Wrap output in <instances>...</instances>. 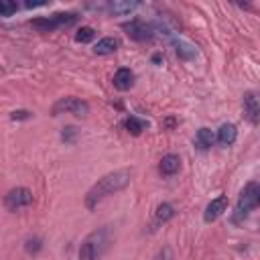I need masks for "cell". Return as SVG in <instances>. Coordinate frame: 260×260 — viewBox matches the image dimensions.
<instances>
[{"label":"cell","instance_id":"obj_26","mask_svg":"<svg viewBox=\"0 0 260 260\" xmlns=\"http://www.w3.org/2000/svg\"><path fill=\"white\" fill-rule=\"evenodd\" d=\"M47 2L41 0V2H32V0H26V8H37V6H45Z\"/></svg>","mask_w":260,"mask_h":260},{"label":"cell","instance_id":"obj_1","mask_svg":"<svg viewBox=\"0 0 260 260\" xmlns=\"http://www.w3.org/2000/svg\"><path fill=\"white\" fill-rule=\"evenodd\" d=\"M130 183V173L126 169H120V171H112L108 175H104L102 179H98V183L85 193V207L87 209H93L100 201H104L106 197L126 189Z\"/></svg>","mask_w":260,"mask_h":260},{"label":"cell","instance_id":"obj_17","mask_svg":"<svg viewBox=\"0 0 260 260\" xmlns=\"http://www.w3.org/2000/svg\"><path fill=\"white\" fill-rule=\"evenodd\" d=\"M124 128H126V132H130L132 136H138V134H142V130L146 128V122L140 120V118H136V116H128V118L124 120Z\"/></svg>","mask_w":260,"mask_h":260},{"label":"cell","instance_id":"obj_22","mask_svg":"<svg viewBox=\"0 0 260 260\" xmlns=\"http://www.w3.org/2000/svg\"><path fill=\"white\" fill-rule=\"evenodd\" d=\"M18 10V4L12 0H0V16H10Z\"/></svg>","mask_w":260,"mask_h":260},{"label":"cell","instance_id":"obj_7","mask_svg":"<svg viewBox=\"0 0 260 260\" xmlns=\"http://www.w3.org/2000/svg\"><path fill=\"white\" fill-rule=\"evenodd\" d=\"M225 209H228V195H219V197H215V199L209 201V205L205 207L203 219H205L207 223H211V221H215Z\"/></svg>","mask_w":260,"mask_h":260},{"label":"cell","instance_id":"obj_3","mask_svg":"<svg viewBox=\"0 0 260 260\" xmlns=\"http://www.w3.org/2000/svg\"><path fill=\"white\" fill-rule=\"evenodd\" d=\"M65 112H69V114H73L77 118H85L89 114V104L85 100H79V98L69 95V98H61L51 108V116H59V114H65Z\"/></svg>","mask_w":260,"mask_h":260},{"label":"cell","instance_id":"obj_2","mask_svg":"<svg viewBox=\"0 0 260 260\" xmlns=\"http://www.w3.org/2000/svg\"><path fill=\"white\" fill-rule=\"evenodd\" d=\"M260 203V185L256 181H250L242 191H240V197H238V205H236V221L246 217L252 209H256Z\"/></svg>","mask_w":260,"mask_h":260},{"label":"cell","instance_id":"obj_23","mask_svg":"<svg viewBox=\"0 0 260 260\" xmlns=\"http://www.w3.org/2000/svg\"><path fill=\"white\" fill-rule=\"evenodd\" d=\"M61 138H63L65 142H75V138H77V128H75V126H65L63 132H61Z\"/></svg>","mask_w":260,"mask_h":260},{"label":"cell","instance_id":"obj_14","mask_svg":"<svg viewBox=\"0 0 260 260\" xmlns=\"http://www.w3.org/2000/svg\"><path fill=\"white\" fill-rule=\"evenodd\" d=\"M108 8H110V12H114V14H130L132 10L138 8V2H130V0H114V2L108 4Z\"/></svg>","mask_w":260,"mask_h":260},{"label":"cell","instance_id":"obj_16","mask_svg":"<svg viewBox=\"0 0 260 260\" xmlns=\"http://www.w3.org/2000/svg\"><path fill=\"white\" fill-rule=\"evenodd\" d=\"M175 47H177V55L181 59H185V61H189V59H193L197 55V49L191 43L183 41V39H175Z\"/></svg>","mask_w":260,"mask_h":260},{"label":"cell","instance_id":"obj_6","mask_svg":"<svg viewBox=\"0 0 260 260\" xmlns=\"http://www.w3.org/2000/svg\"><path fill=\"white\" fill-rule=\"evenodd\" d=\"M122 28L126 30V35L132 41H150L152 39V26H148L146 22H142L140 18H134L130 22H124Z\"/></svg>","mask_w":260,"mask_h":260},{"label":"cell","instance_id":"obj_13","mask_svg":"<svg viewBox=\"0 0 260 260\" xmlns=\"http://www.w3.org/2000/svg\"><path fill=\"white\" fill-rule=\"evenodd\" d=\"M213 140H215V134L211 132V128H205V126H203V128H199L197 134H195V146L201 148V150L213 146Z\"/></svg>","mask_w":260,"mask_h":260},{"label":"cell","instance_id":"obj_18","mask_svg":"<svg viewBox=\"0 0 260 260\" xmlns=\"http://www.w3.org/2000/svg\"><path fill=\"white\" fill-rule=\"evenodd\" d=\"M173 215H175V207L171 203H167V201L158 203V207H156V219L158 221H169Z\"/></svg>","mask_w":260,"mask_h":260},{"label":"cell","instance_id":"obj_25","mask_svg":"<svg viewBox=\"0 0 260 260\" xmlns=\"http://www.w3.org/2000/svg\"><path fill=\"white\" fill-rule=\"evenodd\" d=\"M154 260H175V256H173L171 248H169V246H165V248L154 256Z\"/></svg>","mask_w":260,"mask_h":260},{"label":"cell","instance_id":"obj_24","mask_svg":"<svg viewBox=\"0 0 260 260\" xmlns=\"http://www.w3.org/2000/svg\"><path fill=\"white\" fill-rule=\"evenodd\" d=\"M32 114L28 112V110H14V112H10V118L12 120H28Z\"/></svg>","mask_w":260,"mask_h":260},{"label":"cell","instance_id":"obj_9","mask_svg":"<svg viewBox=\"0 0 260 260\" xmlns=\"http://www.w3.org/2000/svg\"><path fill=\"white\" fill-rule=\"evenodd\" d=\"M179 169H181V156L173 154V152L165 154L160 158V162H158V171H160L162 177H173L175 173H179Z\"/></svg>","mask_w":260,"mask_h":260},{"label":"cell","instance_id":"obj_5","mask_svg":"<svg viewBox=\"0 0 260 260\" xmlns=\"http://www.w3.org/2000/svg\"><path fill=\"white\" fill-rule=\"evenodd\" d=\"M106 242V232L100 230V232H93L87 240H83L81 248H79V260H95L100 256V244Z\"/></svg>","mask_w":260,"mask_h":260},{"label":"cell","instance_id":"obj_4","mask_svg":"<svg viewBox=\"0 0 260 260\" xmlns=\"http://www.w3.org/2000/svg\"><path fill=\"white\" fill-rule=\"evenodd\" d=\"M32 203V193L30 189L26 187H16V189H10L4 197V205L10 209V211H16L20 207H26Z\"/></svg>","mask_w":260,"mask_h":260},{"label":"cell","instance_id":"obj_8","mask_svg":"<svg viewBox=\"0 0 260 260\" xmlns=\"http://www.w3.org/2000/svg\"><path fill=\"white\" fill-rule=\"evenodd\" d=\"M244 114L252 124L260 122V104H258L256 91H246L244 93Z\"/></svg>","mask_w":260,"mask_h":260},{"label":"cell","instance_id":"obj_15","mask_svg":"<svg viewBox=\"0 0 260 260\" xmlns=\"http://www.w3.org/2000/svg\"><path fill=\"white\" fill-rule=\"evenodd\" d=\"M30 26H32L35 30H39V32H51V30L59 28V26H57V22L53 20V16H41V18H32V20H30Z\"/></svg>","mask_w":260,"mask_h":260},{"label":"cell","instance_id":"obj_20","mask_svg":"<svg viewBox=\"0 0 260 260\" xmlns=\"http://www.w3.org/2000/svg\"><path fill=\"white\" fill-rule=\"evenodd\" d=\"M93 37H95V28L93 26H81L77 30V35H75V41L77 43H89Z\"/></svg>","mask_w":260,"mask_h":260},{"label":"cell","instance_id":"obj_19","mask_svg":"<svg viewBox=\"0 0 260 260\" xmlns=\"http://www.w3.org/2000/svg\"><path fill=\"white\" fill-rule=\"evenodd\" d=\"M75 14L73 12H57V14H53V20L57 22V26H69V24H73L75 22Z\"/></svg>","mask_w":260,"mask_h":260},{"label":"cell","instance_id":"obj_21","mask_svg":"<svg viewBox=\"0 0 260 260\" xmlns=\"http://www.w3.org/2000/svg\"><path fill=\"white\" fill-rule=\"evenodd\" d=\"M24 250H26L28 254L41 252V250H43V240H41V238H28V240L24 242Z\"/></svg>","mask_w":260,"mask_h":260},{"label":"cell","instance_id":"obj_10","mask_svg":"<svg viewBox=\"0 0 260 260\" xmlns=\"http://www.w3.org/2000/svg\"><path fill=\"white\" fill-rule=\"evenodd\" d=\"M132 85H134V73L128 67H120L114 73V87L120 91H128Z\"/></svg>","mask_w":260,"mask_h":260},{"label":"cell","instance_id":"obj_11","mask_svg":"<svg viewBox=\"0 0 260 260\" xmlns=\"http://www.w3.org/2000/svg\"><path fill=\"white\" fill-rule=\"evenodd\" d=\"M238 138V128L234 124H221L217 130V142L221 146H232Z\"/></svg>","mask_w":260,"mask_h":260},{"label":"cell","instance_id":"obj_12","mask_svg":"<svg viewBox=\"0 0 260 260\" xmlns=\"http://www.w3.org/2000/svg\"><path fill=\"white\" fill-rule=\"evenodd\" d=\"M120 47V41L114 39V37H104L100 39L95 45H93V53L95 55H110V53H116Z\"/></svg>","mask_w":260,"mask_h":260}]
</instances>
